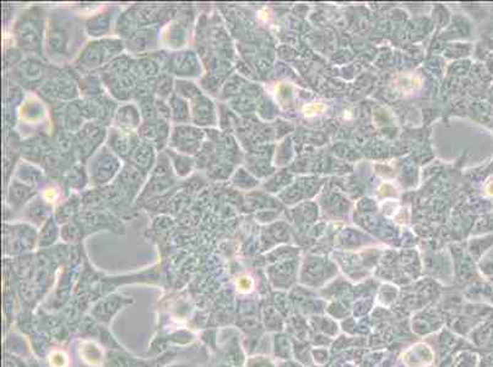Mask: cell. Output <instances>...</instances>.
Returning <instances> with one entry per match:
<instances>
[{"mask_svg":"<svg viewBox=\"0 0 493 367\" xmlns=\"http://www.w3.org/2000/svg\"><path fill=\"white\" fill-rule=\"evenodd\" d=\"M48 360L52 367H66L68 365V356L63 351H53L49 355Z\"/></svg>","mask_w":493,"mask_h":367,"instance_id":"277c9868","label":"cell"},{"mask_svg":"<svg viewBox=\"0 0 493 367\" xmlns=\"http://www.w3.org/2000/svg\"><path fill=\"white\" fill-rule=\"evenodd\" d=\"M326 110V105L322 103H312V105H304L303 114L306 117H316L317 114L323 113Z\"/></svg>","mask_w":493,"mask_h":367,"instance_id":"5b68a950","label":"cell"},{"mask_svg":"<svg viewBox=\"0 0 493 367\" xmlns=\"http://www.w3.org/2000/svg\"><path fill=\"white\" fill-rule=\"evenodd\" d=\"M80 356L88 366H100L103 363V353L101 346L93 341H84L80 346Z\"/></svg>","mask_w":493,"mask_h":367,"instance_id":"7a4b0ae2","label":"cell"},{"mask_svg":"<svg viewBox=\"0 0 493 367\" xmlns=\"http://www.w3.org/2000/svg\"><path fill=\"white\" fill-rule=\"evenodd\" d=\"M421 85H422V81L417 75L415 74L401 75L395 81V88L404 95L417 91L418 88L421 87Z\"/></svg>","mask_w":493,"mask_h":367,"instance_id":"3957f363","label":"cell"},{"mask_svg":"<svg viewBox=\"0 0 493 367\" xmlns=\"http://www.w3.org/2000/svg\"><path fill=\"white\" fill-rule=\"evenodd\" d=\"M133 297H124L122 295H110L96 302L91 310V315L100 324H108L119 311L125 306L133 304Z\"/></svg>","mask_w":493,"mask_h":367,"instance_id":"6da1fadb","label":"cell"},{"mask_svg":"<svg viewBox=\"0 0 493 367\" xmlns=\"http://www.w3.org/2000/svg\"><path fill=\"white\" fill-rule=\"evenodd\" d=\"M168 367H192L190 366V365H185V363H180V365H171V366Z\"/></svg>","mask_w":493,"mask_h":367,"instance_id":"52a82bcc","label":"cell"},{"mask_svg":"<svg viewBox=\"0 0 493 367\" xmlns=\"http://www.w3.org/2000/svg\"><path fill=\"white\" fill-rule=\"evenodd\" d=\"M5 367H26V365L22 361L21 358H19L18 355L11 354V353L6 351Z\"/></svg>","mask_w":493,"mask_h":367,"instance_id":"8992f818","label":"cell"}]
</instances>
